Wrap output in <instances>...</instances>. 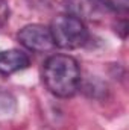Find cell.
<instances>
[{"instance_id": "4", "label": "cell", "mask_w": 129, "mask_h": 130, "mask_svg": "<svg viewBox=\"0 0 129 130\" xmlns=\"http://www.w3.org/2000/svg\"><path fill=\"white\" fill-rule=\"evenodd\" d=\"M29 56L21 50H3L0 52V73L12 74L15 71L24 70L29 67Z\"/></svg>"}, {"instance_id": "5", "label": "cell", "mask_w": 129, "mask_h": 130, "mask_svg": "<svg viewBox=\"0 0 129 130\" xmlns=\"http://www.w3.org/2000/svg\"><path fill=\"white\" fill-rule=\"evenodd\" d=\"M64 6L68 15H73L82 21L87 18H91L96 12L94 0H64Z\"/></svg>"}, {"instance_id": "7", "label": "cell", "mask_w": 129, "mask_h": 130, "mask_svg": "<svg viewBox=\"0 0 129 130\" xmlns=\"http://www.w3.org/2000/svg\"><path fill=\"white\" fill-rule=\"evenodd\" d=\"M8 15H9V8L5 0H0V24L6 21Z\"/></svg>"}, {"instance_id": "3", "label": "cell", "mask_w": 129, "mask_h": 130, "mask_svg": "<svg viewBox=\"0 0 129 130\" xmlns=\"http://www.w3.org/2000/svg\"><path fill=\"white\" fill-rule=\"evenodd\" d=\"M17 36L21 45H24L31 52L44 53L55 47L50 29L43 24H28L23 29H20Z\"/></svg>"}, {"instance_id": "6", "label": "cell", "mask_w": 129, "mask_h": 130, "mask_svg": "<svg viewBox=\"0 0 129 130\" xmlns=\"http://www.w3.org/2000/svg\"><path fill=\"white\" fill-rule=\"evenodd\" d=\"M100 2L112 11H126L129 6V0H100Z\"/></svg>"}, {"instance_id": "1", "label": "cell", "mask_w": 129, "mask_h": 130, "mask_svg": "<svg viewBox=\"0 0 129 130\" xmlns=\"http://www.w3.org/2000/svg\"><path fill=\"white\" fill-rule=\"evenodd\" d=\"M43 80L47 89L56 97H71L81 83V68L68 55H53L43 67Z\"/></svg>"}, {"instance_id": "2", "label": "cell", "mask_w": 129, "mask_h": 130, "mask_svg": "<svg viewBox=\"0 0 129 130\" xmlns=\"http://www.w3.org/2000/svg\"><path fill=\"white\" fill-rule=\"evenodd\" d=\"M49 29L53 38V44L58 45L59 48H79L88 39V30L84 21L68 14L55 17Z\"/></svg>"}]
</instances>
